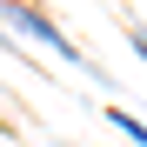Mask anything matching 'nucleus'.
Listing matches in <instances>:
<instances>
[{"label": "nucleus", "instance_id": "1", "mask_svg": "<svg viewBox=\"0 0 147 147\" xmlns=\"http://www.w3.org/2000/svg\"><path fill=\"white\" fill-rule=\"evenodd\" d=\"M7 20H13V27H20V34H34V40H47V47H54V54H67V60H74V47H67V40L54 34V27H47V20H40V13H27V7H7Z\"/></svg>", "mask_w": 147, "mask_h": 147}, {"label": "nucleus", "instance_id": "2", "mask_svg": "<svg viewBox=\"0 0 147 147\" xmlns=\"http://www.w3.org/2000/svg\"><path fill=\"white\" fill-rule=\"evenodd\" d=\"M140 54H147V40H140Z\"/></svg>", "mask_w": 147, "mask_h": 147}]
</instances>
